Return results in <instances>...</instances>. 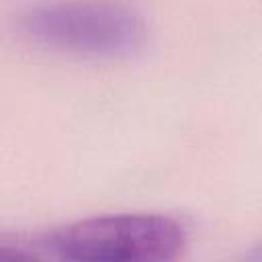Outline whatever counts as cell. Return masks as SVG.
I'll use <instances>...</instances> for the list:
<instances>
[{
  "label": "cell",
  "mask_w": 262,
  "mask_h": 262,
  "mask_svg": "<svg viewBox=\"0 0 262 262\" xmlns=\"http://www.w3.org/2000/svg\"><path fill=\"white\" fill-rule=\"evenodd\" d=\"M47 246L76 262H166L184 252L186 233L168 215L123 213L74 221L51 233Z\"/></svg>",
  "instance_id": "cell-1"
}]
</instances>
